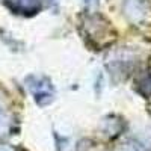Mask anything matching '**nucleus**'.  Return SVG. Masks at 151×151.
I'll return each instance as SVG.
<instances>
[{"mask_svg": "<svg viewBox=\"0 0 151 151\" xmlns=\"http://www.w3.org/2000/svg\"><path fill=\"white\" fill-rule=\"evenodd\" d=\"M11 2V8L20 12H35L38 9V0H8Z\"/></svg>", "mask_w": 151, "mask_h": 151, "instance_id": "1", "label": "nucleus"}]
</instances>
